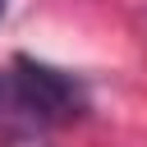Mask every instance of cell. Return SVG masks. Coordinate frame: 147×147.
<instances>
[{
  "label": "cell",
  "mask_w": 147,
  "mask_h": 147,
  "mask_svg": "<svg viewBox=\"0 0 147 147\" xmlns=\"http://www.w3.org/2000/svg\"><path fill=\"white\" fill-rule=\"evenodd\" d=\"M5 5H9V0H0V18H5Z\"/></svg>",
  "instance_id": "obj_2"
},
{
  "label": "cell",
  "mask_w": 147,
  "mask_h": 147,
  "mask_svg": "<svg viewBox=\"0 0 147 147\" xmlns=\"http://www.w3.org/2000/svg\"><path fill=\"white\" fill-rule=\"evenodd\" d=\"M87 110V87L32 55H14L0 69V147H46L51 129L74 124Z\"/></svg>",
  "instance_id": "obj_1"
}]
</instances>
